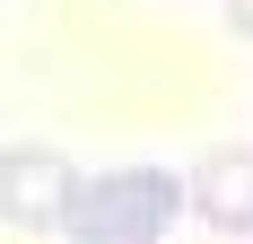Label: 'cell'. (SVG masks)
<instances>
[{
    "label": "cell",
    "mask_w": 253,
    "mask_h": 244,
    "mask_svg": "<svg viewBox=\"0 0 253 244\" xmlns=\"http://www.w3.org/2000/svg\"><path fill=\"white\" fill-rule=\"evenodd\" d=\"M192 183H175L166 166H123V174H87L70 201V236L79 244H157L183 218Z\"/></svg>",
    "instance_id": "obj_1"
},
{
    "label": "cell",
    "mask_w": 253,
    "mask_h": 244,
    "mask_svg": "<svg viewBox=\"0 0 253 244\" xmlns=\"http://www.w3.org/2000/svg\"><path fill=\"white\" fill-rule=\"evenodd\" d=\"M87 174H70L52 148H9L0 157V218L9 227H70V201Z\"/></svg>",
    "instance_id": "obj_2"
},
{
    "label": "cell",
    "mask_w": 253,
    "mask_h": 244,
    "mask_svg": "<svg viewBox=\"0 0 253 244\" xmlns=\"http://www.w3.org/2000/svg\"><path fill=\"white\" fill-rule=\"evenodd\" d=\"M192 209L218 236H253V148H210L192 174Z\"/></svg>",
    "instance_id": "obj_3"
},
{
    "label": "cell",
    "mask_w": 253,
    "mask_h": 244,
    "mask_svg": "<svg viewBox=\"0 0 253 244\" xmlns=\"http://www.w3.org/2000/svg\"><path fill=\"white\" fill-rule=\"evenodd\" d=\"M227 26H236V35H253V0H227Z\"/></svg>",
    "instance_id": "obj_4"
}]
</instances>
